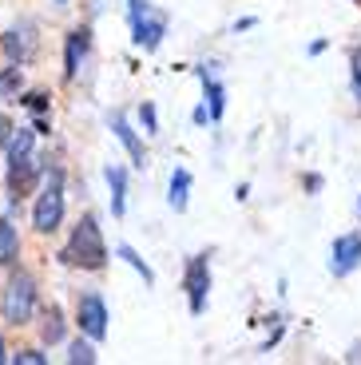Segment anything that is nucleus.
Listing matches in <instances>:
<instances>
[{"mask_svg": "<svg viewBox=\"0 0 361 365\" xmlns=\"http://www.w3.org/2000/svg\"><path fill=\"white\" fill-rule=\"evenodd\" d=\"M353 91H357V100H361V48L353 52Z\"/></svg>", "mask_w": 361, "mask_h": 365, "instance_id": "412c9836", "label": "nucleus"}, {"mask_svg": "<svg viewBox=\"0 0 361 365\" xmlns=\"http://www.w3.org/2000/svg\"><path fill=\"white\" fill-rule=\"evenodd\" d=\"M60 338H63V318H60V310L52 306V310L44 314V341H48V346H56Z\"/></svg>", "mask_w": 361, "mask_h": 365, "instance_id": "ddd939ff", "label": "nucleus"}, {"mask_svg": "<svg viewBox=\"0 0 361 365\" xmlns=\"http://www.w3.org/2000/svg\"><path fill=\"white\" fill-rule=\"evenodd\" d=\"M357 207H361V199H357Z\"/></svg>", "mask_w": 361, "mask_h": 365, "instance_id": "393cba45", "label": "nucleus"}, {"mask_svg": "<svg viewBox=\"0 0 361 365\" xmlns=\"http://www.w3.org/2000/svg\"><path fill=\"white\" fill-rule=\"evenodd\" d=\"M0 310H4V318H9L12 326H24V322L32 318V310H36V282H32V274H24V270L12 274L9 286H4Z\"/></svg>", "mask_w": 361, "mask_h": 365, "instance_id": "f03ea898", "label": "nucleus"}, {"mask_svg": "<svg viewBox=\"0 0 361 365\" xmlns=\"http://www.w3.org/2000/svg\"><path fill=\"white\" fill-rule=\"evenodd\" d=\"M4 52H9L12 60H16V64H20V60H24V56H28L24 32H4Z\"/></svg>", "mask_w": 361, "mask_h": 365, "instance_id": "dca6fc26", "label": "nucleus"}, {"mask_svg": "<svg viewBox=\"0 0 361 365\" xmlns=\"http://www.w3.org/2000/svg\"><path fill=\"white\" fill-rule=\"evenodd\" d=\"M361 266V235H342L334 242V258H330V270L337 274V278H345L350 270H357Z\"/></svg>", "mask_w": 361, "mask_h": 365, "instance_id": "0eeeda50", "label": "nucleus"}, {"mask_svg": "<svg viewBox=\"0 0 361 365\" xmlns=\"http://www.w3.org/2000/svg\"><path fill=\"white\" fill-rule=\"evenodd\" d=\"M60 4H63V0H60Z\"/></svg>", "mask_w": 361, "mask_h": 365, "instance_id": "a878e982", "label": "nucleus"}, {"mask_svg": "<svg viewBox=\"0 0 361 365\" xmlns=\"http://www.w3.org/2000/svg\"><path fill=\"white\" fill-rule=\"evenodd\" d=\"M68 361H72V365H91V361H96V349H91L88 341H76L72 354H68Z\"/></svg>", "mask_w": 361, "mask_h": 365, "instance_id": "6ab92c4d", "label": "nucleus"}, {"mask_svg": "<svg viewBox=\"0 0 361 365\" xmlns=\"http://www.w3.org/2000/svg\"><path fill=\"white\" fill-rule=\"evenodd\" d=\"M63 262L72 266H83V270H103V262H108V247H103V235L100 227H96V219L91 215H83L80 227L72 230V247L63 250Z\"/></svg>", "mask_w": 361, "mask_h": 365, "instance_id": "f257e3e1", "label": "nucleus"}, {"mask_svg": "<svg viewBox=\"0 0 361 365\" xmlns=\"http://www.w3.org/2000/svg\"><path fill=\"white\" fill-rule=\"evenodd\" d=\"M139 115H143L147 131H155V128H159V119H155V108H151V103H143V111H139Z\"/></svg>", "mask_w": 361, "mask_h": 365, "instance_id": "4be33fe9", "label": "nucleus"}, {"mask_svg": "<svg viewBox=\"0 0 361 365\" xmlns=\"http://www.w3.org/2000/svg\"><path fill=\"white\" fill-rule=\"evenodd\" d=\"M32 222H36L40 235H52L56 227L63 222V195H60V171H52V182L44 187L36 210H32Z\"/></svg>", "mask_w": 361, "mask_h": 365, "instance_id": "20e7f679", "label": "nucleus"}, {"mask_svg": "<svg viewBox=\"0 0 361 365\" xmlns=\"http://www.w3.org/2000/svg\"><path fill=\"white\" fill-rule=\"evenodd\" d=\"M20 88H24V76H20V64L4 68V72H0V96H12V91H20Z\"/></svg>", "mask_w": 361, "mask_h": 365, "instance_id": "4468645a", "label": "nucleus"}, {"mask_svg": "<svg viewBox=\"0 0 361 365\" xmlns=\"http://www.w3.org/2000/svg\"><path fill=\"white\" fill-rule=\"evenodd\" d=\"M187 191H190V171H183V167H179V171L171 175V207L175 210L187 207Z\"/></svg>", "mask_w": 361, "mask_h": 365, "instance_id": "f8f14e48", "label": "nucleus"}, {"mask_svg": "<svg viewBox=\"0 0 361 365\" xmlns=\"http://www.w3.org/2000/svg\"><path fill=\"white\" fill-rule=\"evenodd\" d=\"M80 329L91 341L108 338V306H103L100 294H83L80 298Z\"/></svg>", "mask_w": 361, "mask_h": 365, "instance_id": "39448f33", "label": "nucleus"}, {"mask_svg": "<svg viewBox=\"0 0 361 365\" xmlns=\"http://www.w3.org/2000/svg\"><path fill=\"white\" fill-rule=\"evenodd\" d=\"M103 175H108V187H111V210H116V215H123V191H127V175H123V167L111 163Z\"/></svg>", "mask_w": 361, "mask_h": 365, "instance_id": "9d476101", "label": "nucleus"}, {"mask_svg": "<svg viewBox=\"0 0 361 365\" xmlns=\"http://www.w3.org/2000/svg\"><path fill=\"white\" fill-rule=\"evenodd\" d=\"M16 361H20V365H44L48 357H44V354H36V349H20Z\"/></svg>", "mask_w": 361, "mask_h": 365, "instance_id": "aec40b11", "label": "nucleus"}, {"mask_svg": "<svg viewBox=\"0 0 361 365\" xmlns=\"http://www.w3.org/2000/svg\"><path fill=\"white\" fill-rule=\"evenodd\" d=\"M0 361H4V341H0Z\"/></svg>", "mask_w": 361, "mask_h": 365, "instance_id": "b1692460", "label": "nucleus"}, {"mask_svg": "<svg viewBox=\"0 0 361 365\" xmlns=\"http://www.w3.org/2000/svg\"><path fill=\"white\" fill-rule=\"evenodd\" d=\"M203 83H207V96H210V119H218L223 115V103H226V91H223V83L207 80V76H203Z\"/></svg>", "mask_w": 361, "mask_h": 365, "instance_id": "2eb2a0df", "label": "nucleus"}, {"mask_svg": "<svg viewBox=\"0 0 361 365\" xmlns=\"http://www.w3.org/2000/svg\"><path fill=\"white\" fill-rule=\"evenodd\" d=\"M83 52H88V28H76L72 36H68V52H63V76H68V80L80 76Z\"/></svg>", "mask_w": 361, "mask_h": 365, "instance_id": "6e6552de", "label": "nucleus"}, {"mask_svg": "<svg viewBox=\"0 0 361 365\" xmlns=\"http://www.w3.org/2000/svg\"><path fill=\"white\" fill-rule=\"evenodd\" d=\"M44 103H48V96H40V91H32V96H28V108L44 111Z\"/></svg>", "mask_w": 361, "mask_h": 365, "instance_id": "5701e85b", "label": "nucleus"}, {"mask_svg": "<svg viewBox=\"0 0 361 365\" xmlns=\"http://www.w3.org/2000/svg\"><path fill=\"white\" fill-rule=\"evenodd\" d=\"M32 135H36V131H28V128H16V135L9 139V163H16V159L32 155Z\"/></svg>", "mask_w": 361, "mask_h": 365, "instance_id": "9b49d317", "label": "nucleus"}, {"mask_svg": "<svg viewBox=\"0 0 361 365\" xmlns=\"http://www.w3.org/2000/svg\"><path fill=\"white\" fill-rule=\"evenodd\" d=\"M207 290H210L207 258H190V266H187V298H190V314H203V310H207Z\"/></svg>", "mask_w": 361, "mask_h": 365, "instance_id": "423d86ee", "label": "nucleus"}, {"mask_svg": "<svg viewBox=\"0 0 361 365\" xmlns=\"http://www.w3.org/2000/svg\"><path fill=\"white\" fill-rule=\"evenodd\" d=\"M111 128H116V135L123 139V147H127V155L136 159V167H143V163H147V159H143V147H139L136 131L127 128V119H123V115H116V119H111Z\"/></svg>", "mask_w": 361, "mask_h": 365, "instance_id": "1a4fd4ad", "label": "nucleus"}, {"mask_svg": "<svg viewBox=\"0 0 361 365\" xmlns=\"http://www.w3.org/2000/svg\"><path fill=\"white\" fill-rule=\"evenodd\" d=\"M4 258H16V230L9 222H0V262Z\"/></svg>", "mask_w": 361, "mask_h": 365, "instance_id": "a211bd4d", "label": "nucleus"}, {"mask_svg": "<svg viewBox=\"0 0 361 365\" xmlns=\"http://www.w3.org/2000/svg\"><path fill=\"white\" fill-rule=\"evenodd\" d=\"M163 32H167V20L151 16L147 0H131V40H136L139 48H147V52H155Z\"/></svg>", "mask_w": 361, "mask_h": 365, "instance_id": "7ed1b4c3", "label": "nucleus"}, {"mask_svg": "<svg viewBox=\"0 0 361 365\" xmlns=\"http://www.w3.org/2000/svg\"><path fill=\"white\" fill-rule=\"evenodd\" d=\"M116 255H119V258H127V262L136 266V270H139V274H143V282H147V286H151V282H155V270H151V266H147V262H143V258H139V255H136V250H131V247H119V250H116Z\"/></svg>", "mask_w": 361, "mask_h": 365, "instance_id": "f3484780", "label": "nucleus"}]
</instances>
